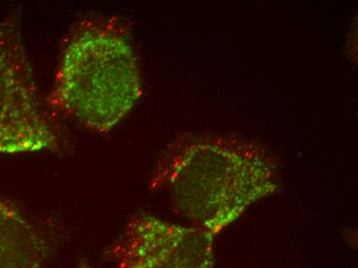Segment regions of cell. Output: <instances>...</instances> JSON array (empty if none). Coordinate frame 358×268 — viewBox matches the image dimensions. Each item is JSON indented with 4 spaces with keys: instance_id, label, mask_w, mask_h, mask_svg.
<instances>
[{
    "instance_id": "cell-4",
    "label": "cell",
    "mask_w": 358,
    "mask_h": 268,
    "mask_svg": "<svg viewBox=\"0 0 358 268\" xmlns=\"http://www.w3.org/2000/svg\"><path fill=\"white\" fill-rule=\"evenodd\" d=\"M215 237L164 221L135 216L110 251L115 268H213Z\"/></svg>"
},
{
    "instance_id": "cell-1",
    "label": "cell",
    "mask_w": 358,
    "mask_h": 268,
    "mask_svg": "<svg viewBox=\"0 0 358 268\" xmlns=\"http://www.w3.org/2000/svg\"><path fill=\"white\" fill-rule=\"evenodd\" d=\"M278 187V165L267 148L215 134L178 137L150 178V189L165 193L180 217L213 237Z\"/></svg>"
},
{
    "instance_id": "cell-2",
    "label": "cell",
    "mask_w": 358,
    "mask_h": 268,
    "mask_svg": "<svg viewBox=\"0 0 358 268\" xmlns=\"http://www.w3.org/2000/svg\"><path fill=\"white\" fill-rule=\"evenodd\" d=\"M143 94L129 20L91 16L67 34L48 97L52 112L94 134L111 132Z\"/></svg>"
},
{
    "instance_id": "cell-3",
    "label": "cell",
    "mask_w": 358,
    "mask_h": 268,
    "mask_svg": "<svg viewBox=\"0 0 358 268\" xmlns=\"http://www.w3.org/2000/svg\"><path fill=\"white\" fill-rule=\"evenodd\" d=\"M64 137L41 98L19 14L0 19V154L58 152Z\"/></svg>"
},
{
    "instance_id": "cell-6",
    "label": "cell",
    "mask_w": 358,
    "mask_h": 268,
    "mask_svg": "<svg viewBox=\"0 0 358 268\" xmlns=\"http://www.w3.org/2000/svg\"><path fill=\"white\" fill-rule=\"evenodd\" d=\"M78 268H93V267H90V265H82Z\"/></svg>"
},
{
    "instance_id": "cell-5",
    "label": "cell",
    "mask_w": 358,
    "mask_h": 268,
    "mask_svg": "<svg viewBox=\"0 0 358 268\" xmlns=\"http://www.w3.org/2000/svg\"><path fill=\"white\" fill-rule=\"evenodd\" d=\"M48 245L38 230L0 198V268H43Z\"/></svg>"
}]
</instances>
